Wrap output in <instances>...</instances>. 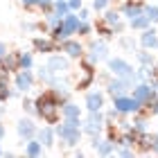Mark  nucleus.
<instances>
[{"label":"nucleus","instance_id":"f257e3e1","mask_svg":"<svg viewBox=\"0 0 158 158\" xmlns=\"http://www.w3.org/2000/svg\"><path fill=\"white\" fill-rule=\"evenodd\" d=\"M34 111L48 124H56L61 120V102L52 90H45L43 95H39L34 99Z\"/></svg>","mask_w":158,"mask_h":158},{"label":"nucleus","instance_id":"f03ea898","mask_svg":"<svg viewBox=\"0 0 158 158\" xmlns=\"http://www.w3.org/2000/svg\"><path fill=\"white\" fill-rule=\"evenodd\" d=\"M54 133H56V138H59L63 145H68V147H75L79 145V138H81V120H63L61 124L56 122L54 124Z\"/></svg>","mask_w":158,"mask_h":158},{"label":"nucleus","instance_id":"7ed1b4c3","mask_svg":"<svg viewBox=\"0 0 158 158\" xmlns=\"http://www.w3.org/2000/svg\"><path fill=\"white\" fill-rule=\"evenodd\" d=\"M109 70H111V75L127 79L131 86L140 81V77H138V73L133 70V66H131L127 59H122V56H109Z\"/></svg>","mask_w":158,"mask_h":158},{"label":"nucleus","instance_id":"20e7f679","mask_svg":"<svg viewBox=\"0 0 158 158\" xmlns=\"http://www.w3.org/2000/svg\"><path fill=\"white\" fill-rule=\"evenodd\" d=\"M106 127V115L102 111H88V118L81 122V131L88 135H102Z\"/></svg>","mask_w":158,"mask_h":158},{"label":"nucleus","instance_id":"39448f33","mask_svg":"<svg viewBox=\"0 0 158 158\" xmlns=\"http://www.w3.org/2000/svg\"><path fill=\"white\" fill-rule=\"evenodd\" d=\"M84 59H88L93 66H97V63H102V61H109V45H106V41L104 39L90 41V45L86 48Z\"/></svg>","mask_w":158,"mask_h":158},{"label":"nucleus","instance_id":"423d86ee","mask_svg":"<svg viewBox=\"0 0 158 158\" xmlns=\"http://www.w3.org/2000/svg\"><path fill=\"white\" fill-rule=\"evenodd\" d=\"M129 95L135 97L138 102H142L145 106H149L154 99H158V90H156L149 81H138V84L131 86V93H129Z\"/></svg>","mask_w":158,"mask_h":158},{"label":"nucleus","instance_id":"0eeeda50","mask_svg":"<svg viewBox=\"0 0 158 158\" xmlns=\"http://www.w3.org/2000/svg\"><path fill=\"white\" fill-rule=\"evenodd\" d=\"M113 106L122 113V115H131V113H140L142 109H145V104L138 102L135 97H131L127 93V95H118V97H113Z\"/></svg>","mask_w":158,"mask_h":158},{"label":"nucleus","instance_id":"6e6552de","mask_svg":"<svg viewBox=\"0 0 158 158\" xmlns=\"http://www.w3.org/2000/svg\"><path fill=\"white\" fill-rule=\"evenodd\" d=\"M59 50L68 56V59H81V56L86 54V48H84L77 39H73V36L66 39V41H61V43H59Z\"/></svg>","mask_w":158,"mask_h":158},{"label":"nucleus","instance_id":"1a4fd4ad","mask_svg":"<svg viewBox=\"0 0 158 158\" xmlns=\"http://www.w3.org/2000/svg\"><path fill=\"white\" fill-rule=\"evenodd\" d=\"M45 66L52 70L54 75H66L68 70H70V61H68V56L66 54H48V61H45Z\"/></svg>","mask_w":158,"mask_h":158},{"label":"nucleus","instance_id":"9d476101","mask_svg":"<svg viewBox=\"0 0 158 158\" xmlns=\"http://www.w3.org/2000/svg\"><path fill=\"white\" fill-rule=\"evenodd\" d=\"M14 88L18 93H30L34 88V73L32 70H18L14 77Z\"/></svg>","mask_w":158,"mask_h":158},{"label":"nucleus","instance_id":"9b49d317","mask_svg":"<svg viewBox=\"0 0 158 158\" xmlns=\"http://www.w3.org/2000/svg\"><path fill=\"white\" fill-rule=\"evenodd\" d=\"M84 106H86V111H102L106 106L104 93L99 88L97 90H88V93H86V99H84Z\"/></svg>","mask_w":158,"mask_h":158},{"label":"nucleus","instance_id":"f8f14e48","mask_svg":"<svg viewBox=\"0 0 158 158\" xmlns=\"http://www.w3.org/2000/svg\"><path fill=\"white\" fill-rule=\"evenodd\" d=\"M36 131H39V127L34 124L30 118H23V120H18V122H16V133H18V138H20V140L36 138Z\"/></svg>","mask_w":158,"mask_h":158},{"label":"nucleus","instance_id":"ddd939ff","mask_svg":"<svg viewBox=\"0 0 158 158\" xmlns=\"http://www.w3.org/2000/svg\"><path fill=\"white\" fill-rule=\"evenodd\" d=\"M129 90H131V84H129L127 79H122V77H115V79H109V81H106V93H109L111 97L127 95Z\"/></svg>","mask_w":158,"mask_h":158},{"label":"nucleus","instance_id":"4468645a","mask_svg":"<svg viewBox=\"0 0 158 158\" xmlns=\"http://www.w3.org/2000/svg\"><path fill=\"white\" fill-rule=\"evenodd\" d=\"M120 14L127 20H131L135 16H140V14H145V2H140V0H124V5L120 7Z\"/></svg>","mask_w":158,"mask_h":158},{"label":"nucleus","instance_id":"2eb2a0df","mask_svg":"<svg viewBox=\"0 0 158 158\" xmlns=\"http://www.w3.org/2000/svg\"><path fill=\"white\" fill-rule=\"evenodd\" d=\"M32 45H34V50H36V52H41V54H52V52H56V50H59V43H56L52 36H48V39L36 36V39L32 41Z\"/></svg>","mask_w":158,"mask_h":158},{"label":"nucleus","instance_id":"dca6fc26","mask_svg":"<svg viewBox=\"0 0 158 158\" xmlns=\"http://www.w3.org/2000/svg\"><path fill=\"white\" fill-rule=\"evenodd\" d=\"M18 52H7L2 59H0V73H7V75H11V73H18Z\"/></svg>","mask_w":158,"mask_h":158},{"label":"nucleus","instance_id":"f3484780","mask_svg":"<svg viewBox=\"0 0 158 158\" xmlns=\"http://www.w3.org/2000/svg\"><path fill=\"white\" fill-rule=\"evenodd\" d=\"M140 45L145 50H158V32L154 30V27H147V30H142L140 34Z\"/></svg>","mask_w":158,"mask_h":158},{"label":"nucleus","instance_id":"a211bd4d","mask_svg":"<svg viewBox=\"0 0 158 158\" xmlns=\"http://www.w3.org/2000/svg\"><path fill=\"white\" fill-rule=\"evenodd\" d=\"M36 138L43 142V147H52V145H54V140H56L54 124H43L39 131H36Z\"/></svg>","mask_w":158,"mask_h":158},{"label":"nucleus","instance_id":"6ab92c4d","mask_svg":"<svg viewBox=\"0 0 158 158\" xmlns=\"http://www.w3.org/2000/svg\"><path fill=\"white\" fill-rule=\"evenodd\" d=\"M61 120H81V109L77 104H73L70 99L63 102L61 104Z\"/></svg>","mask_w":158,"mask_h":158},{"label":"nucleus","instance_id":"aec40b11","mask_svg":"<svg viewBox=\"0 0 158 158\" xmlns=\"http://www.w3.org/2000/svg\"><path fill=\"white\" fill-rule=\"evenodd\" d=\"M43 142L39 138H30V140H25V156H30V158H39L43 156Z\"/></svg>","mask_w":158,"mask_h":158},{"label":"nucleus","instance_id":"412c9836","mask_svg":"<svg viewBox=\"0 0 158 158\" xmlns=\"http://www.w3.org/2000/svg\"><path fill=\"white\" fill-rule=\"evenodd\" d=\"M18 90H9V75L0 73V102H7V99L16 97Z\"/></svg>","mask_w":158,"mask_h":158},{"label":"nucleus","instance_id":"4be33fe9","mask_svg":"<svg viewBox=\"0 0 158 158\" xmlns=\"http://www.w3.org/2000/svg\"><path fill=\"white\" fill-rule=\"evenodd\" d=\"M79 16H77V11H68L66 16H63V27L68 30V34L73 36V34H77V27H79Z\"/></svg>","mask_w":158,"mask_h":158},{"label":"nucleus","instance_id":"5701e85b","mask_svg":"<svg viewBox=\"0 0 158 158\" xmlns=\"http://www.w3.org/2000/svg\"><path fill=\"white\" fill-rule=\"evenodd\" d=\"M129 27H131V30L142 32V30H147V27H152V20H149L145 14H140V16H135V18L129 20Z\"/></svg>","mask_w":158,"mask_h":158},{"label":"nucleus","instance_id":"b1692460","mask_svg":"<svg viewBox=\"0 0 158 158\" xmlns=\"http://www.w3.org/2000/svg\"><path fill=\"white\" fill-rule=\"evenodd\" d=\"M50 36H52L56 43H61V41H66V39H70V34H68V30L63 27V20L59 25H54V27H50Z\"/></svg>","mask_w":158,"mask_h":158},{"label":"nucleus","instance_id":"393cba45","mask_svg":"<svg viewBox=\"0 0 158 158\" xmlns=\"http://www.w3.org/2000/svg\"><path fill=\"white\" fill-rule=\"evenodd\" d=\"M135 59H138V63H140V66H154V63H156L154 54H152V50H145V48L135 52Z\"/></svg>","mask_w":158,"mask_h":158},{"label":"nucleus","instance_id":"a878e982","mask_svg":"<svg viewBox=\"0 0 158 158\" xmlns=\"http://www.w3.org/2000/svg\"><path fill=\"white\" fill-rule=\"evenodd\" d=\"M18 68L20 70H32L34 68V56H32V52H18Z\"/></svg>","mask_w":158,"mask_h":158},{"label":"nucleus","instance_id":"bb28decb","mask_svg":"<svg viewBox=\"0 0 158 158\" xmlns=\"http://www.w3.org/2000/svg\"><path fill=\"white\" fill-rule=\"evenodd\" d=\"M102 20H104L106 25L113 27V25H118L120 20H122V14H120V9H104V18Z\"/></svg>","mask_w":158,"mask_h":158},{"label":"nucleus","instance_id":"cd10ccee","mask_svg":"<svg viewBox=\"0 0 158 158\" xmlns=\"http://www.w3.org/2000/svg\"><path fill=\"white\" fill-rule=\"evenodd\" d=\"M97 34H99V36H102L104 41H109V39H113V36H115L113 27H111V25H106L104 20H99V23H97Z\"/></svg>","mask_w":158,"mask_h":158},{"label":"nucleus","instance_id":"c85d7f7f","mask_svg":"<svg viewBox=\"0 0 158 158\" xmlns=\"http://www.w3.org/2000/svg\"><path fill=\"white\" fill-rule=\"evenodd\" d=\"M61 20H63V16H59V14H56L54 9L45 14V23H48V27H54V25H59Z\"/></svg>","mask_w":158,"mask_h":158},{"label":"nucleus","instance_id":"c756f323","mask_svg":"<svg viewBox=\"0 0 158 158\" xmlns=\"http://www.w3.org/2000/svg\"><path fill=\"white\" fill-rule=\"evenodd\" d=\"M145 16L152 23H158V5H145Z\"/></svg>","mask_w":158,"mask_h":158},{"label":"nucleus","instance_id":"7c9ffc66","mask_svg":"<svg viewBox=\"0 0 158 158\" xmlns=\"http://www.w3.org/2000/svg\"><path fill=\"white\" fill-rule=\"evenodd\" d=\"M54 11L59 14V16H66V14L70 11V7H68V0H54Z\"/></svg>","mask_w":158,"mask_h":158},{"label":"nucleus","instance_id":"2f4dec72","mask_svg":"<svg viewBox=\"0 0 158 158\" xmlns=\"http://www.w3.org/2000/svg\"><path fill=\"white\" fill-rule=\"evenodd\" d=\"M90 32H93V25L88 23V20H81L79 27H77V34L79 36H90Z\"/></svg>","mask_w":158,"mask_h":158},{"label":"nucleus","instance_id":"473e14b6","mask_svg":"<svg viewBox=\"0 0 158 158\" xmlns=\"http://www.w3.org/2000/svg\"><path fill=\"white\" fill-rule=\"evenodd\" d=\"M111 0H93V9H95L97 14H102L104 9H109Z\"/></svg>","mask_w":158,"mask_h":158},{"label":"nucleus","instance_id":"72a5a7b5","mask_svg":"<svg viewBox=\"0 0 158 158\" xmlns=\"http://www.w3.org/2000/svg\"><path fill=\"white\" fill-rule=\"evenodd\" d=\"M115 154L124 156V158H131V156L135 154V147H122V145H120V149H115Z\"/></svg>","mask_w":158,"mask_h":158},{"label":"nucleus","instance_id":"f704fd0d","mask_svg":"<svg viewBox=\"0 0 158 158\" xmlns=\"http://www.w3.org/2000/svg\"><path fill=\"white\" fill-rule=\"evenodd\" d=\"M120 45L127 48V50H135V41H133L131 36H122V39H120Z\"/></svg>","mask_w":158,"mask_h":158},{"label":"nucleus","instance_id":"c9c22d12","mask_svg":"<svg viewBox=\"0 0 158 158\" xmlns=\"http://www.w3.org/2000/svg\"><path fill=\"white\" fill-rule=\"evenodd\" d=\"M23 109H25L27 113H34V115H36V111H34V102H32V99H23Z\"/></svg>","mask_w":158,"mask_h":158},{"label":"nucleus","instance_id":"e433bc0d","mask_svg":"<svg viewBox=\"0 0 158 158\" xmlns=\"http://www.w3.org/2000/svg\"><path fill=\"white\" fill-rule=\"evenodd\" d=\"M68 7H70V11H79L81 9V0H68Z\"/></svg>","mask_w":158,"mask_h":158},{"label":"nucleus","instance_id":"4c0bfd02","mask_svg":"<svg viewBox=\"0 0 158 158\" xmlns=\"http://www.w3.org/2000/svg\"><path fill=\"white\" fill-rule=\"evenodd\" d=\"M20 27H23V30H25V32H36V30H39V27H41V25H36V23H23V25H20Z\"/></svg>","mask_w":158,"mask_h":158},{"label":"nucleus","instance_id":"58836bf2","mask_svg":"<svg viewBox=\"0 0 158 158\" xmlns=\"http://www.w3.org/2000/svg\"><path fill=\"white\" fill-rule=\"evenodd\" d=\"M77 16H79V20H88V18H90V11H88V9H84V7H81V9L77 11Z\"/></svg>","mask_w":158,"mask_h":158},{"label":"nucleus","instance_id":"ea45409f","mask_svg":"<svg viewBox=\"0 0 158 158\" xmlns=\"http://www.w3.org/2000/svg\"><path fill=\"white\" fill-rule=\"evenodd\" d=\"M147 109H149V113H152V115H158V99H154V102L149 104Z\"/></svg>","mask_w":158,"mask_h":158},{"label":"nucleus","instance_id":"a19ab883","mask_svg":"<svg viewBox=\"0 0 158 158\" xmlns=\"http://www.w3.org/2000/svg\"><path fill=\"white\" fill-rule=\"evenodd\" d=\"M20 2H23V7H39L41 0H20Z\"/></svg>","mask_w":158,"mask_h":158},{"label":"nucleus","instance_id":"79ce46f5","mask_svg":"<svg viewBox=\"0 0 158 158\" xmlns=\"http://www.w3.org/2000/svg\"><path fill=\"white\" fill-rule=\"evenodd\" d=\"M7 52H9V50H7V45H5L2 41H0V59H2V56H5Z\"/></svg>","mask_w":158,"mask_h":158},{"label":"nucleus","instance_id":"37998d69","mask_svg":"<svg viewBox=\"0 0 158 158\" xmlns=\"http://www.w3.org/2000/svg\"><path fill=\"white\" fill-rule=\"evenodd\" d=\"M152 154H158V133H156V140H154V145H152Z\"/></svg>","mask_w":158,"mask_h":158},{"label":"nucleus","instance_id":"c03bdc74","mask_svg":"<svg viewBox=\"0 0 158 158\" xmlns=\"http://www.w3.org/2000/svg\"><path fill=\"white\" fill-rule=\"evenodd\" d=\"M5 133H7V129H5V124L0 122V142H2V138H5Z\"/></svg>","mask_w":158,"mask_h":158},{"label":"nucleus","instance_id":"a18cd8bd","mask_svg":"<svg viewBox=\"0 0 158 158\" xmlns=\"http://www.w3.org/2000/svg\"><path fill=\"white\" fill-rule=\"evenodd\" d=\"M0 156H5V149H2V145H0Z\"/></svg>","mask_w":158,"mask_h":158},{"label":"nucleus","instance_id":"49530a36","mask_svg":"<svg viewBox=\"0 0 158 158\" xmlns=\"http://www.w3.org/2000/svg\"><path fill=\"white\" fill-rule=\"evenodd\" d=\"M156 133H158V127H156Z\"/></svg>","mask_w":158,"mask_h":158}]
</instances>
